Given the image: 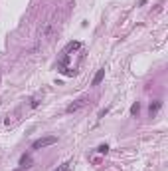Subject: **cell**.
<instances>
[{"mask_svg":"<svg viewBox=\"0 0 168 171\" xmlns=\"http://www.w3.org/2000/svg\"><path fill=\"white\" fill-rule=\"evenodd\" d=\"M57 143V137L56 135H46V137H40L32 143V149H42V147H48V145H53Z\"/></svg>","mask_w":168,"mask_h":171,"instance_id":"cell-1","label":"cell"},{"mask_svg":"<svg viewBox=\"0 0 168 171\" xmlns=\"http://www.w3.org/2000/svg\"><path fill=\"white\" fill-rule=\"evenodd\" d=\"M83 105H85V100L81 98V100H77V101H73V104H69L67 108H66V111H67V114H73V111L81 110V108H83Z\"/></svg>","mask_w":168,"mask_h":171,"instance_id":"cell-2","label":"cell"},{"mask_svg":"<svg viewBox=\"0 0 168 171\" xmlns=\"http://www.w3.org/2000/svg\"><path fill=\"white\" fill-rule=\"evenodd\" d=\"M103 78H105V68H101V70L93 76V80H91V86H99V84L103 82Z\"/></svg>","mask_w":168,"mask_h":171,"instance_id":"cell-3","label":"cell"},{"mask_svg":"<svg viewBox=\"0 0 168 171\" xmlns=\"http://www.w3.org/2000/svg\"><path fill=\"white\" fill-rule=\"evenodd\" d=\"M20 167L22 169L32 167V155H22V159H20Z\"/></svg>","mask_w":168,"mask_h":171,"instance_id":"cell-4","label":"cell"},{"mask_svg":"<svg viewBox=\"0 0 168 171\" xmlns=\"http://www.w3.org/2000/svg\"><path fill=\"white\" fill-rule=\"evenodd\" d=\"M160 108H162V101H160V100H158V101H154V104H150V110H148V111H150V117H154L156 114H158V110H160Z\"/></svg>","mask_w":168,"mask_h":171,"instance_id":"cell-5","label":"cell"},{"mask_svg":"<svg viewBox=\"0 0 168 171\" xmlns=\"http://www.w3.org/2000/svg\"><path fill=\"white\" fill-rule=\"evenodd\" d=\"M138 111H140V104L137 101V104L131 105V115H138Z\"/></svg>","mask_w":168,"mask_h":171,"instance_id":"cell-6","label":"cell"},{"mask_svg":"<svg viewBox=\"0 0 168 171\" xmlns=\"http://www.w3.org/2000/svg\"><path fill=\"white\" fill-rule=\"evenodd\" d=\"M69 165H71V163H69V161H66V163H61L57 169H53V171H69Z\"/></svg>","mask_w":168,"mask_h":171,"instance_id":"cell-7","label":"cell"},{"mask_svg":"<svg viewBox=\"0 0 168 171\" xmlns=\"http://www.w3.org/2000/svg\"><path fill=\"white\" fill-rule=\"evenodd\" d=\"M97 151H99V153H107V151H109V145H107V143H103V145L97 147Z\"/></svg>","mask_w":168,"mask_h":171,"instance_id":"cell-8","label":"cell"}]
</instances>
